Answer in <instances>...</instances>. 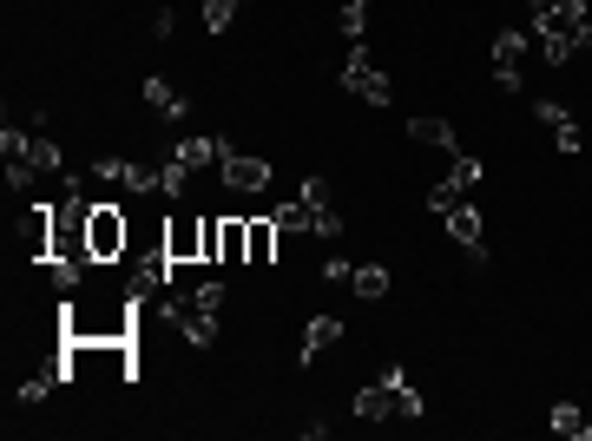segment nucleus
I'll list each match as a JSON object with an SVG mask.
<instances>
[{
    "mask_svg": "<svg viewBox=\"0 0 592 441\" xmlns=\"http://www.w3.org/2000/svg\"><path fill=\"white\" fill-rule=\"evenodd\" d=\"M527 7L546 66H566L579 47H592V0H527Z\"/></svg>",
    "mask_w": 592,
    "mask_h": 441,
    "instance_id": "1",
    "label": "nucleus"
},
{
    "mask_svg": "<svg viewBox=\"0 0 592 441\" xmlns=\"http://www.w3.org/2000/svg\"><path fill=\"white\" fill-rule=\"evenodd\" d=\"M343 93L362 99V106H389V99H395V79L369 60V47H349L343 53Z\"/></svg>",
    "mask_w": 592,
    "mask_h": 441,
    "instance_id": "2",
    "label": "nucleus"
},
{
    "mask_svg": "<svg viewBox=\"0 0 592 441\" xmlns=\"http://www.w3.org/2000/svg\"><path fill=\"white\" fill-rule=\"evenodd\" d=\"M86 237H93V264H125V251H132V211L93 205V224H86Z\"/></svg>",
    "mask_w": 592,
    "mask_h": 441,
    "instance_id": "3",
    "label": "nucleus"
},
{
    "mask_svg": "<svg viewBox=\"0 0 592 441\" xmlns=\"http://www.w3.org/2000/svg\"><path fill=\"white\" fill-rule=\"evenodd\" d=\"M527 47H533V27H500L494 33L487 66H494V86H500V93H520V60H527Z\"/></svg>",
    "mask_w": 592,
    "mask_h": 441,
    "instance_id": "4",
    "label": "nucleus"
},
{
    "mask_svg": "<svg viewBox=\"0 0 592 441\" xmlns=\"http://www.w3.org/2000/svg\"><path fill=\"white\" fill-rule=\"evenodd\" d=\"M481 178H487V165H481V158H468V152H461V158H454V165H448V178H441V185L428 191V211H435V218H441V211L468 205V191L481 185Z\"/></svg>",
    "mask_w": 592,
    "mask_h": 441,
    "instance_id": "5",
    "label": "nucleus"
},
{
    "mask_svg": "<svg viewBox=\"0 0 592 441\" xmlns=\"http://www.w3.org/2000/svg\"><path fill=\"white\" fill-rule=\"evenodd\" d=\"M441 231H448L454 244L474 257V264H487V211H481V205H454V211H441Z\"/></svg>",
    "mask_w": 592,
    "mask_h": 441,
    "instance_id": "6",
    "label": "nucleus"
},
{
    "mask_svg": "<svg viewBox=\"0 0 592 441\" xmlns=\"http://www.w3.org/2000/svg\"><path fill=\"white\" fill-rule=\"evenodd\" d=\"M165 257H172V264H204V218L165 211Z\"/></svg>",
    "mask_w": 592,
    "mask_h": 441,
    "instance_id": "7",
    "label": "nucleus"
},
{
    "mask_svg": "<svg viewBox=\"0 0 592 441\" xmlns=\"http://www.w3.org/2000/svg\"><path fill=\"white\" fill-rule=\"evenodd\" d=\"M218 178H224V191H237V198H257V191L277 178V165H270V158H250V152H231L218 165Z\"/></svg>",
    "mask_w": 592,
    "mask_h": 441,
    "instance_id": "8",
    "label": "nucleus"
},
{
    "mask_svg": "<svg viewBox=\"0 0 592 441\" xmlns=\"http://www.w3.org/2000/svg\"><path fill=\"white\" fill-rule=\"evenodd\" d=\"M533 119H540L546 132H553V145H560V158H579L586 152V132H579V119L560 106V99H533Z\"/></svg>",
    "mask_w": 592,
    "mask_h": 441,
    "instance_id": "9",
    "label": "nucleus"
},
{
    "mask_svg": "<svg viewBox=\"0 0 592 441\" xmlns=\"http://www.w3.org/2000/svg\"><path fill=\"white\" fill-rule=\"evenodd\" d=\"M408 139H415V145H435L441 158H461V139H454V126L441 119V112H415V119H408Z\"/></svg>",
    "mask_w": 592,
    "mask_h": 441,
    "instance_id": "10",
    "label": "nucleus"
},
{
    "mask_svg": "<svg viewBox=\"0 0 592 441\" xmlns=\"http://www.w3.org/2000/svg\"><path fill=\"white\" fill-rule=\"evenodd\" d=\"M172 158L185 165L191 178H198V172H211V165H224V158H231V145H224V139H211V132H198V139L172 145Z\"/></svg>",
    "mask_w": 592,
    "mask_h": 441,
    "instance_id": "11",
    "label": "nucleus"
},
{
    "mask_svg": "<svg viewBox=\"0 0 592 441\" xmlns=\"http://www.w3.org/2000/svg\"><path fill=\"white\" fill-rule=\"evenodd\" d=\"M343 343V316H310L303 323V343H296V363H316L323 349H336Z\"/></svg>",
    "mask_w": 592,
    "mask_h": 441,
    "instance_id": "12",
    "label": "nucleus"
},
{
    "mask_svg": "<svg viewBox=\"0 0 592 441\" xmlns=\"http://www.w3.org/2000/svg\"><path fill=\"white\" fill-rule=\"evenodd\" d=\"M349 409L362 415V422H402V402H395L389 382H369V389H356V402Z\"/></svg>",
    "mask_w": 592,
    "mask_h": 441,
    "instance_id": "13",
    "label": "nucleus"
},
{
    "mask_svg": "<svg viewBox=\"0 0 592 441\" xmlns=\"http://www.w3.org/2000/svg\"><path fill=\"white\" fill-rule=\"evenodd\" d=\"M145 106H152L158 112V119H185V93H178V86H172V79H145Z\"/></svg>",
    "mask_w": 592,
    "mask_h": 441,
    "instance_id": "14",
    "label": "nucleus"
},
{
    "mask_svg": "<svg viewBox=\"0 0 592 441\" xmlns=\"http://www.w3.org/2000/svg\"><path fill=\"white\" fill-rule=\"evenodd\" d=\"M119 185L132 191V198H152V191H165V165H139V158H125Z\"/></svg>",
    "mask_w": 592,
    "mask_h": 441,
    "instance_id": "15",
    "label": "nucleus"
},
{
    "mask_svg": "<svg viewBox=\"0 0 592 441\" xmlns=\"http://www.w3.org/2000/svg\"><path fill=\"white\" fill-rule=\"evenodd\" d=\"M349 290H356L362 303H382V297L395 290V277H389L382 264H356V277H349Z\"/></svg>",
    "mask_w": 592,
    "mask_h": 441,
    "instance_id": "16",
    "label": "nucleus"
},
{
    "mask_svg": "<svg viewBox=\"0 0 592 441\" xmlns=\"http://www.w3.org/2000/svg\"><path fill=\"white\" fill-rule=\"evenodd\" d=\"M250 224V264L264 270V264H277V218H244Z\"/></svg>",
    "mask_w": 592,
    "mask_h": 441,
    "instance_id": "17",
    "label": "nucleus"
},
{
    "mask_svg": "<svg viewBox=\"0 0 592 441\" xmlns=\"http://www.w3.org/2000/svg\"><path fill=\"white\" fill-rule=\"evenodd\" d=\"M336 27H343V40H349V47H362V27H369V0H343Z\"/></svg>",
    "mask_w": 592,
    "mask_h": 441,
    "instance_id": "18",
    "label": "nucleus"
},
{
    "mask_svg": "<svg viewBox=\"0 0 592 441\" xmlns=\"http://www.w3.org/2000/svg\"><path fill=\"white\" fill-rule=\"evenodd\" d=\"M270 218H277V231H316V211L303 205V198H290V205H277Z\"/></svg>",
    "mask_w": 592,
    "mask_h": 441,
    "instance_id": "19",
    "label": "nucleus"
},
{
    "mask_svg": "<svg viewBox=\"0 0 592 441\" xmlns=\"http://www.w3.org/2000/svg\"><path fill=\"white\" fill-rule=\"evenodd\" d=\"M546 428H553V435H586V415H579L573 402H553V415H546Z\"/></svg>",
    "mask_w": 592,
    "mask_h": 441,
    "instance_id": "20",
    "label": "nucleus"
},
{
    "mask_svg": "<svg viewBox=\"0 0 592 441\" xmlns=\"http://www.w3.org/2000/svg\"><path fill=\"white\" fill-rule=\"evenodd\" d=\"M237 14H244V0H204V27H211V33H224Z\"/></svg>",
    "mask_w": 592,
    "mask_h": 441,
    "instance_id": "21",
    "label": "nucleus"
},
{
    "mask_svg": "<svg viewBox=\"0 0 592 441\" xmlns=\"http://www.w3.org/2000/svg\"><path fill=\"white\" fill-rule=\"evenodd\" d=\"M185 297L198 303V310H211V316L224 310V284H218V277H204V284H198V290H185Z\"/></svg>",
    "mask_w": 592,
    "mask_h": 441,
    "instance_id": "22",
    "label": "nucleus"
},
{
    "mask_svg": "<svg viewBox=\"0 0 592 441\" xmlns=\"http://www.w3.org/2000/svg\"><path fill=\"white\" fill-rule=\"evenodd\" d=\"M33 165H40V172H66V152L53 139H33Z\"/></svg>",
    "mask_w": 592,
    "mask_h": 441,
    "instance_id": "23",
    "label": "nucleus"
},
{
    "mask_svg": "<svg viewBox=\"0 0 592 441\" xmlns=\"http://www.w3.org/2000/svg\"><path fill=\"white\" fill-rule=\"evenodd\" d=\"M185 191H191V172L178 158H165V198H185Z\"/></svg>",
    "mask_w": 592,
    "mask_h": 441,
    "instance_id": "24",
    "label": "nucleus"
},
{
    "mask_svg": "<svg viewBox=\"0 0 592 441\" xmlns=\"http://www.w3.org/2000/svg\"><path fill=\"white\" fill-rule=\"evenodd\" d=\"M349 277H356L349 257H323V284H349Z\"/></svg>",
    "mask_w": 592,
    "mask_h": 441,
    "instance_id": "25",
    "label": "nucleus"
},
{
    "mask_svg": "<svg viewBox=\"0 0 592 441\" xmlns=\"http://www.w3.org/2000/svg\"><path fill=\"white\" fill-rule=\"evenodd\" d=\"M586 435H592V422H586Z\"/></svg>",
    "mask_w": 592,
    "mask_h": 441,
    "instance_id": "26",
    "label": "nucleus"
}]
</instances>
